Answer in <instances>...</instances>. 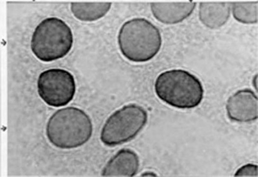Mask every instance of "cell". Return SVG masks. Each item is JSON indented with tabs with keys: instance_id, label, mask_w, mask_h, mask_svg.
Here are the masks:
<instances>
[{
	"instance_id": "cell-1",
	"label": "cell",
	"mask_w": 258,
	"mask_h": 177,
	"mask_svg": "<svg viewBox=\"0 0 258 177\" xmlns=\"http://www.w3.org/2000/svg\"><path fill=\"white\" fill-rule=\"evenodd\" d=\"M93 125L83 110L67 107L56 111L49 118L46 133L50 143L61 149L81 147L91 138Z\"/></svg>"
},
{
	"instance_id": "cell-2",
	"label": "cell",
	"mask_w": 258,
	"mask_h": 177,
	"mask_svg": "<svg viewBox=\"0 0 258 177\" xmlns=\"http://www.w3.org/2000/svg\"><path fill=\"white\" fill-rule=\"evenodd\" d=\"M117 42L122 55L134 62L151 60L159 52L162 42L159 29L144 18L124 22L118 31Z\"/></svg>"
},
{
	"instance_id": "cell-3",
	"label": "cell",
	"mask_w": 258,
	"mask_h": 177,
	"mask_svg": "<svg viewBox=\"0 0 258 177\" xmlns=\"http://www.w3.org/2000/svg\"><path fill=\"white\" fill-rule=\"evenodd\" d=\"M154 90L161 100L181 109L196 107L202 101L204 94L200 80L190 72L181 69L160 73L155 81Z\"/></svg>"
},
{
	"instance_id": "cell-4",
	"label": "cell",
	"mask_w": 258,
	"mask_h": 177,
	"mask_svg": "<svg viewBox=\"0 0 258 177\" xmlns=\"http://www.w3.org/2000/svg\"><path fill=\"white\" fill-rule=\"evenodd\" d=\"M73 43L70 28L61 19L53 17L45 19L35 28L30 47L38 59L50 62L65 57L71 50Z\"/></svg>"
},
{
	"instance_id": "cell-5",
	"label": "cell",
	"mask_w": 258,
	"mask_h": 177,
	"mask_svg": "<svg viewBox=\"0 0 258 177\" xmlns=\"http://www.w3.org/2000/svg\"><path fill=\"white\" fill-rule=\"evenodd\" d=\"M147 119L148 114L143 107L135 103L125 105L106 119L101 131V141L108 147L127 143L142 130Z\"/></svg>"
},
{
	"instance_id": "cell-6",
	"label": "cell",
	"mask_w": 258,
	"mask_h": 177,
	"mask_svg": "<svg viewBox=\"0 0 258 177\" xmlns=\"http://www.w3.org/2000/svg\"><path fill=\"white\" fill-rule=\"evenodd\" d=\"M38 93L48 105L59 107L66 105L74 98L76 84L68 71L52 68L41 72L37 82Z\"/></svg>"
},
{
	"instance_id": "cell-7",
	"label": "cell",
	"mask_w": 258,
	"mask_h": 177,
	"mask_svg": "<svg viewBox=\"0 0 258 177\" xmlns=\"http://www.w3.org/2000/svg\"><path fill=\"white\" fill-rule=\"evenodd\" d=\"M226 109L228 118L239 122L256 120L258 117V99L249 88L237 90L227 100Z\"/></svg>"
},
{
	"instance_id": "cell-8",
	"label": "cell",
	"mask_w": 258,
	"mask_h": 177,
	"mask_svg": "<svg viewBox=\"0 0 258 177\" xmlns=\"http://www.w3.org/2000/svg\"><path fill=\"white\" fill-rule=\"evenodd\" d=\"M138 154L129 148L119 150L107 162L102 170L104 177H133L139 170Z\"/></svg>"
},
{
	"instance_id": "cell-9",
	"label": "cell",
	"mask_w": 258,
	"mask_h": 177,
	"mask_svg": "<svg viewBox=\"0 0 258 177\" xmlns=\"http://www.w3.org/2000/svg\"><path fill=\"white\" fill-rule=\"evenodd\" d=\"M196 2H152L153 16L160 22L172 25L182 22L193 13Z\"/></svg>"
},
{
	"instance_id": "cell-10",
	"label": "cell",
	"mask_w": 258,
	"mask_h": 177,
	"mask_svg": "<svg viewBox=\"0 0 258 177\" xmlns=\"http://www.w3.org/2000/svg\"><path fill=\"white\" fill-rule=\"evenodd\" d=\"M231 10V3L201 2L199 17L201 23L210 29H217L228 21Z\"/></svg>"
},
{
	"instance_id": "cell-11",
	"label": "cell",
	"mask_w": 258,
	"mask_h": 177,
	"mask_svg": "<svg viewBox=\"0 0 258 177\" xmlns=\"http://www.w3.org/2000/svg\"><path fill=\"white\" fill-rule=\"evenodd\" d=\"M111 2H71V11L77 19L92 22L104 17L111 7Z\"/></svg>"
},
{
	"instance_id": "cell-12",
	"label": "cell",
	"mask_w": 258,
	"mask_h": 177,
	"mask_svg": "<svg viewBox=\"0 0 258 177\" xmlns=\"http://www.w3.org/2000/svg\"><path fill=\"white\" fill-rule=\"evenodd\" d=\"M233 18L238 22L253 24L258 22V2L231 3Z\"/></svg>"
},
{
	"instance_id": "cell-13",
	"label": "cell",
	"mask_w": 258,
	"mask_h": 177,
	"mask_svg": "<svg viewBox=\"0 0 258 177\" xmlns=\"http://www.w3.org/2000/svg\"><path fill=\"white\" fill-rule=\"evenodd\" d=\"M258 166L248 163L239 168L234 176L235 177H258Z\"/></svg>"
},
{
	"instance_id": "cell-14",
	"label": "cell",
	"mask_w": 258,
	"mask_h": 177,
	"mask_svg": "<svg viewBox=\"0 0 258 177\" xmlns=\"http://www.w3.org/2000/svg\"><path fill=\"white\" fill-rule=\"evenodd\" d=\"M147 175L148 176L151 175V176H156L155 174H154V173L151 172H150L149 173V172H147L146 173H144V174H143V176H146Z\"/></svg>"
}]
</instances>
